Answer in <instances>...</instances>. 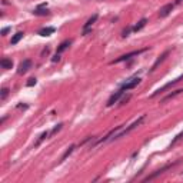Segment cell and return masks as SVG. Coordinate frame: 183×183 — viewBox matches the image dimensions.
I'll list each match as a JSON object with an SVG mask.
<instances>
[{"label": "cell", "instance_id": "6da1fadb", "mask_svg": "<svg viewBox=\"0 0 183 183\" xmlns=\"http://www.w3.org/2000/svg\"><path fill=\"white\" fill-rule=\"evenodd\" d=\"M143 120H145V114H143V116H140V117L137 119L136 122H133V123L130 124L129 127H126V129H124V130H122L120 133H116V135H114V137H112V139H113V140H116V139H120V137H124V136L127 135V133H130V132H132V130H133V129H136V127H137V126H139V124L142 123ZM112 139H110V140H112Z\"/></svg>", "mask_w": 183, "mask_h": 183}, {"label": "cell", "instance_id": "7a4b0ae2", "mask_svg": "<svg viewBox=\"0 0 183 183\" xmlns=\"http://www.w3.org/2000/svg\"><path fill=\"white\" fill-rule=\"evenodd\" d=\"M146 50H149V49H140V50H133V52H130V53H126L123 54V56H120V57H117V59H114L113 62H110V65H117V63H122V62H126V60H130L132 57H135V56H139V54H142L143 52H146Z\"/></svg>", "mask_w": 183, "mask_h": 183}, {"label": "cell", "instance_id": "3957f363", "mask_svg": "<svg viewBox=\"0 0 183 183\" xmlns=\"http://www.w3.org/2000/svg\"><path fill=\"white\" fill-rule=\"evenodd\" d=\"M180 80H183V75L180 76V77H178V79H175V80H172V82H169V83H166V85H165L163 87H160V89H157V90L155 92L153 95H152V97H156L157 95H162V93H165V92H166L167 89H170L172 86H175V85H176V83H179Z\"/></svg>", "mask_w": 183, "mask_h": 183}, {"label": "cell", "instance_id": "277c9868", "mask_svg": "<svg viewBox=\"0 0 183 183\" xmlns=\"http://www.w3.org/2000/svg\"><path fill=\"white\" fill-rule=\"evenodd\" d=\"M178 162H175V163H172V165H167V166H165V167H162V169H159V170H156L155 173H152L150 176H147V178H145L143 179V182H149V180H153V179H156L157 176H160V175H163V173L166 172V170H169V169H172L175 165H176Z\"/></svg>", "mask_w": 183, "mask_h": 183}, {"label": "cell", "instance_id": "5b68a950", "mask_svg": "<svg viewBox=\"0 0 183 183\" xmlns=\"http://www.w3.org/2000/svg\"><path fill=\"white\" fill-rule=\"evenodd\" d=\"M139 83H140L139 77H132V79H129V82H126L123 86H122V89H123L124 92H127V90H130V89H135Z\"/></svg>", "mask_w": 183, "mask_h": 183}, {"label": "cell", "instance_id": "8992f818", "mask_svg": "<svg viewBox=\"0 0 183 183\" xmlns=\"http://www.w3.org/2000/svg\"><path fill=\"white\" fill-rule=\"evenodd\" d=\"M32 60H29V59H26V60H23L22 63L19 65V70H17V73L19 75H24L26 72H29V69H32Z\"/></svg>", "mask_w": 183, "mask_h": 183}, {"label": "cell", "instance_id": "52a82bcc", "mask_svg": "<svg viewBox=\"0 0 183 183\" xmlns=\"http://www.w3.org/2000/svg\"><path fill=\"white\" fill-rule=\"evenodd\" d=\"M123 93H124L123 89H120V90H117L116 93H113V95L110 96V99L108 100V106H109V108H110V106H113L114 103H116L119 99H120V97L123 96Z\"/></svg>", "mask_w": 183, "mask_h": 183}, {"label": "cell", "instance_id": "ba28073f", "mask_svg": "<svg viewBox=\"0 0 183 183\" xmlns=\"http://www.w3.org/2000/svg\"><path fill=\"white\" fill-rule=\"evenodd\" d=\"M173 7H175V5H172V3L165 5L163 7H160V10H159V16H160V17H166L167 14H170V11L173 10Z\"/></svg>", "mask_w": 183, "mask_h": 183}, {"label": "cell", "instance_id": "9c48e42d", "mask_svg": "<svg viewBox=\"0 0 183 183\" xmlns=\"http://www.w3.org/2000/svg\"><path fill=\"white\" fill-rule=\"evenodd\" d=\"M43 7H46V3L39 5L37 9H34V10H33V14H34V16H47L49 10H47V9H43Z\"/></svg>", "mask_w": 183, "mask_h": 183}, {"label": "cell", "instance_id": "30bf717a", "mask_svg": "<svg viewBox=\"0 0 183 183\" xmlns=\"http://www.w3.org/2000/svg\"><path fill=\"white\" fill-rule=\"evenodd\" d=\"M97 17H99V16H97V14H93V16H92L90 19L87 20V22H86V24H85V27H83V34H87V33H89V30H90V27L93 26L95 23H96Z\"/></svg>", "mask_w": 183, "mask_h": 183}, {"label": "cell", "instance_id": "8fae6325", "mask_svg": "<svg viewBox=\"0 0 183 183\" xmlns=\"http://www.w3.org/2000/svg\"><path fill=\"white\" fill-rule=\"evenodd\" d=\"M167 56H169V50H166V52H165V53L162 54V56H159V59H157V60H156V62H155V65L152 66V69H150V72H155V70H156V69H157V66L160 65V63H162V62H163V60H165V59H166Z\"/></svg>", "mask_w": 183, "mask_h": 183}, {"label": "cell", "instance_id": "7c38bea8", "mask_svg": "<svg viewBox=\"0 0 183 183\" xmlns=\"http://www.w3.org/2000/svg\"><path fill=\"white\" fill-rule=\"evenodd\" d=\"M54 32H56L54 27H43V29L39 30V34H40V36H50V34H53Z\"/></svg>", "mask_w": 183, "mask_h": 183}, {"label": "cell", "instance_id": "4fadbf2b", "mask_svg": "<svg viewBox=\"0 0 183 183\" xmlns=\"http://www.w3.org/2000/svg\"><path fill=\"white\" fill-rule=\"evenodd\" d=\"M23 36H24V33L23 32H17L16 34H13V37H11V40H10V43L11 44H17L20 40L23 39Z\"/></svg>", "mask_w": 183, "mask_h": 183}, {"label": "cell", "instance_id": "5bb4252c", "mask_svg": "<svg viewBox=\"0 0 183 183\" xmlns=\"http://www.w3.org/2000/svg\"><path fill=\"white\" fill-rule=\"evenodd\" d=\"M0 65H2V67L6 70H9L13 67V62H11L10 59H2L0 60Z\"/></svg>", "mask_w": 183, "mask_h": 183}, {"label": "cell", "instance_id": "9a60e30c", "mask_svg": "<svg viewBox=\"0 0 183 183\" xmlns=\"http://www.w3.org/2000/svg\"><path fill=\"white\" fill-rule=\"evenodd\" d=\"M70 44H72V42H70V40H65V42H62V43L59 44V47H57V53H62V52H65V50L69 47Z\"/></svg>", "mask_w": 183, "mask_h": 183}, {"label": "cell", "instance_id": "2e32d148", "mask_svg": "<svg viewBox=\"0 0 183 183\" xmlns=\"http://www.w3.org/2000/svg\"><path fill=\"white\" fill-rule=\"evenodd\" d=\"M146 23H147V19H142L140 22L136 23V26L133 27V32H139L140 29H143V27L146 26Z\"/></svg>", "mask_w": 183, "mask_h": 183}, {"label": "cell", "instance_id": "e0dca14e", "mask_svg": "<svg viewBox=\"0 0 183 183\" xmlns=\"http://www.w3.org/2000/svg\"><path fill=\"white\" fill-rule=\"evenodd\" d=\"M182 92H183V89H179V90H176V92H173V93H170L169 96H166L165 99H163V100H162V103H165L166 100H169V99H172V97H175V96H178V95H180Z\"/></svg>", "mask_w": 183, "mask_h": 183}, {"label": "cell", "instance_id": "ac0fdd59", "mask_svg": "<svg viewBox=\"0 0 183 183\" xmlns=\"http://www.w3.org/2000/svg\"><path fill=\"white\" fill-rule=\"evenodd\" d=\"M73 149H75V146L72 145V146H70V147H69V149H67V150L65 152V155L62 156V159H60V162H65V160H66V157L69 156V155H70V153H72V152H73Z\"/></svg>", "mask_w": 183, "mask_h": 183}, {"label": "cell", "instance_id": "d6986e66", "mask_svg": "<svg viewBox=\"0 0 183 183\" xmlns=\"http://www.w3.org/2000/svg\"><path fill=\"white\" fill-rule=\"evenodd\" d=\"M180 139H183V132H182V133H179V135H178V136H176V137H175V139L172 140V143H170V146L176 145V143H178V142H179V140H180Z\"/></svg>", "mask_w": 183, "mask_h": 183}, {"label": "cell", "instance_id": "ffe728a7", "mask_svg": "<svg viewBox=\"0 0 183 183\" xmlns=\"http://www.w3.org/2000/svg\"><path fill=\"white\" fill-rule=\"evenodd\" d=\"M7 95H9V89H2V95H0V99H2V100H3V99H6V96H7Z\"/></svg>", "mask_w": 183, "mask_h": 183}, {"label": "cell", "instance_id": "44dd1931", "mask_svg": "<svg viewBox=\"0 0 183 183\" xmlns=\"http://www.w3.org/2000/svg\"><path fill=\"white\" fill-rule=\"evenodd\" d=\"M62 126H63V124L60 123V124H57V126H56V127H54L53 130H52V132H50V135H56V133H57V132H59L60 129H62Z\"/></svg>", "mask_w": 183, "mask_h": 183}, {"label": "cell", "instance_id": "7402d4cb", "mask_svg": "<svg viewBox=\"0 0 183 183\" xmlns=\"http://www.w3.org/2000/svg\"><path fill=\"white\" fill-rule=\"evenodd\" d=\"M36 83H37V80H36L34 77H32V79H29V82H27V86H29V87H32V86H34Z\"/></svg>", "mask_w": 183, "mask_h": 183}, {"label": "cell", "instance_id": "603a6c76", "mask_svg": "<svg viewBox=\"0 0 183 183\" xmlns=\"http://www.w3.org/2000/svg\"><path fill=\"white\" fill-rule=\"evenodd\" d=\"M60 60V56H59V53H56L53 56V57H52V62H53V63H56V62H59Z\"/></svg>", "mask_w": 183, "mask_h": 183}, {"label": "cell", "instance_id": "cb8c5ba5", "mask_svg": "<svg viewBox=\"0 0 183 183\" xmlns=\"http://www.w3.org/2000/svg\"><path fill=\"white\" fill-rule=\"evenodd\" d=\"M10 32V27H5V29H3V30H2V36H6V34H7V33Z\"/></svg>", "mask_w": 183, "mask_h": 183}, {"label": "cell", "instance_id": "d4e9b609", "mask_svg": "<svg viewBox=\"0 0 183 183\" xmlns=\"http://www.w3.org/2000/svg\"><path fill=\"white\" fill-rule=\"evenodd\" d=\"M129 32H130V29H126V30L123 32V37H126V36L129 34Z\"/></svg>", "mask_w": 183, "mask_h": 183}, {"label": "cell", "instance_id": "484cf974", "mask_svg": "<svg viewBox=\"0 0 183 183\" xmlns=\"http://www.w3.org/2000/svg\"><path fill=\"white\" fill-rule=\"evenodd\" d=\"M176 2H178V3H180V2H182V0H176Z\"/></svg>", "mask_w": 183, "mask_h": 183}]
</instances>
